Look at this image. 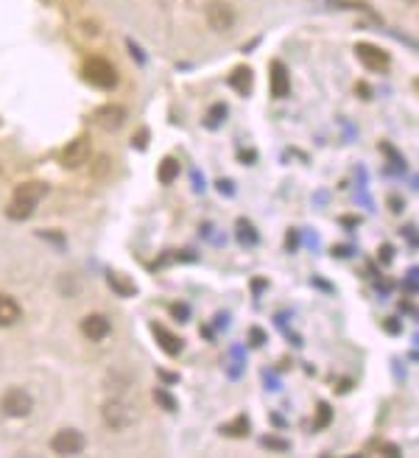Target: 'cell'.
I'll return each instance as SVG.
<instances>
[{"label": "cell", "mask_w": 419, "mask_h": 458, "mask_svg": "<svg viewBox=\"0 0 419 458\" xmlns=\"http://www.w3.org/2000/svg\"><path fill=\"white\" fill-rule=\"evenodd\" d=\"M48 193H50V187L45 182H23L14 187V193H11V201L6 204V216L11 218V221H26L34 210H37V204L45 199Z\"/></svg>", "instance_id": "6da1fadb"}, {"label": "cell", "mask_w": 419, "mask_h": 458, "mask_svg": "<svg viewBox=\"0 0 419 458\" xmlns=\"http://www.w3.org/2000/svg\"><path fill=\"white\" fill-rule=\"evenodd\" d=\"M82 76H84L87 84H93L98 90H115V84H118V70H115V65H112L109 59H104V56L87 59L84 67H82Z\"/></svg>", "instance_id": "7a4b0ae2"}, {"label": "cell", "mask_w": 419, "mask_h": 458, "mask_svg": "<svg viewBox=\"0 0 419 458\" xmlns=\"http://www.w3.org/2000/svg\"><path fill=\"white\" fill-rule=\"evenodd\" d=\"M0 411L11 419H23L34 411V397L26 391V389H6L3 397H0Z\"/></svg>", "instance_id": "3957f363"}, {"label": "cell", "mask_w": 419, "mask_h": 458, "mask_svg": "<svg viewBox=\"0 0 419 458\" xmlns=\"http://www.w3.org/2000/svg\"><path fill=\"white\" fill-rule=\"evenodd\" d=\"M84 445H87L84 433L82 430H73V428H62L50 439V450L59 453V456H79L84 450Z\"/></svg>", "instance_id": "277c9868"}, {"label": "cell", "mask_w": 419, "mask_h": 458, "mask_svg": "<svg viewBox=\"0 0 419 458\" xmlns=\"http://www.w3.org/2000/svg\"><path fill=\"white\" fill-rule=\"evenodd\" d=\"M93 154V145H90V138H76L73 143H67L59 154V162L62 168H82Z\"/></svg>", "instance_id": "5b68a950"}, {"label": "cell", "mask_w": 419, "mask_h": 458, "mask_svg": "<svg viewBox=\"0 0 419 458\" xmlns=\"http://www.w3.org/2000/svg\"><path fill=\"white\" fill-rule=\"evenodd\" d=\"M207 26L213 28V31H218V34H224V31H230L235 26V11L230 3H224V0H213L210 6H207Z\"/></svg>", "instance_id": "8992f818"}, {"label": "cell", "mask_w": 419, "mask_h": 458, "mask_svg": "<svg viewBox=\"0 0 419 458\" xmlns=\"http://www.w3.org/2000/svg\"><path fill=\"white\" fill-rule=\"evenodd\" d=\"M93 123L98 129H104V132H118L126 123V109L118 106V104H106V106L95 109Z\"/></svg>", "instance_id": "52a82bcc"}, {"label": "cell", "mask_w": 419, "mask_h": 458, "mask_svg": "<svg viewBox=\"0 0 419 458\" xmlns=\"http://www.w3.org/2000/svg\"><path fill=\"white\" fill-rule=\"evenodd\" d=\"M355 56L369 67V70H374V73H386L389 70V53L383 50V48L377 45H369V43H361V45H355Z\"/></svg>", "instance_id": "ba28073f"}, {"label": "cell", "mask_w": 419, "mask_h": 458, "mask_svg": "<svg viewBox=\"0 0 419 458\" xmlns=\"http://www.w3.org/2000/svg\"><path fill=\"white\" fill-rule=\"evenodd\" d=\"M151 333H154V338H157V344L162 347V352L165 355H179L182 350H185V341L177 335V333H171L168 327H162L160 321H151Z\"/></svg>", "instance_id": "9c48e42d"}, {"label": "cell", "mask_w": 419, "mask_h": 458, "mask_svg": "<svg viewBox=\"0 0 419 458\" xmlns=\"http://www.w3.org/2000/svg\"><path fill=\"white\" fill-rule=\"evenodd\" d=\"M104 422L109 428H126L129 422H135V413H132V408L123 400H109L104 406Z\"/></svg>", "instance_id": "30bf717a"}, {"label": "cell", "mask_w": 419, "mask_h": 458, "mask_svg": "<svg viewBox=\"0 0 419 458\" xmlns=\"http://www.w3.org/2000/svg\"><path fill=\"white\" fill-rule=\"evenodd\" d=\"M79 330H82L84 338H90V341H104V338L112 333V324H109L106 316H101V313H90V316L82 319Z\"/></svg>", "instance_id": "8fae6325"}, {"label": "cell", "mask_w": 419, "mask_h": 458, "mask_svg": "<svg viewBox=\"0 0 419 458\" xmlns=\"http://www.w3.org/2000/svg\"><path fill=\"white\" fill-rule=\"evenodd\" d=\"M291 92V76H288V67L282 62H272V95L274 98H285Z\"/></svg>", "instance_id": "7c38bea8"}, {"label": "cell", "mask_w": 419, "mask_h": 458, "mask_svg": "<svg viewBox=\"0 0 419 458\" xmlns=\"http://www.w3.org/2000/svg\"><path fill=\"white\" fill-rule=\"evenodd\" d=\"M252 82H255V76H252V67H246V65L235 67L233 73H230V84L235 87L238 95H249L252 92Z\"/></svg>", "instance_id": "4fadbf2b"}, {"label": "cell", "mask_w": 419, "mask_h": 458, "mask_svg": "<svg viewBox=\"0 0 419 458\" xmlns=\"http://www.w3.org/2000/svg\"><path fill=\"white\" fill-rule=\"evenodd\" d=\"M17 319H20V305L11 296L0 294V327H11Z\"/></svg>", "instance_id": "5bb4252c"}, {"label": "cell", "mask_w": 419, "mask_h": 458, "mask_svg": "<svg viewBox=\"0 0 419 458\" xmlns=\"http://www.w3.org/2000/svg\"><path fill=\"white\" fill-rule=\"evenodd\" d=\"M106 282H109V285H112V291H115V294H121V296H135V294H138L135 282H132L129 277H123V274L106 272Z\"/></svg>", "instance_id": "9a60e30c"}, {"label": "cell", "mask_w": 419, "mask_h": 458, "mask_svg": "<svg viewBox=\"0 0 419 458\" xmlns=\"http://www.w3.org/2000/svg\"><path fill=\"white\" fill-rule=\"evenodd\" d=\"M235 238H238L240 246H255V243H257V229L252 227L246 218H238V224H235Z\"/></svg>", "instance_id": "2e32d148"}, {"label": "cell", "mask_w": 419, "mask_h": 458, "mask_svg": "<svg viewBox=\"0 0 419 458\" xmlns=\"http://www.w3.org/2000/svg\"><path fill=\"white\" fill-rule=\"evenodd\" d=\"M179 171H182V165H179V160H174V157H165V160L160 162V182H162V184L177 182V177H179Z\"/></svg>", "instance_id": "e0dca14e"}, {"label": "cell", "mask_w": 419, "mask_h": 458, "mask_svg": "<svg viewBox=\"0 0 419 458\" xmlns=\"http://www.w3.org/2000/svg\"><path fill=\"white\" fill-rule=\"evenodd\" d=\"M227 112H230V109H227V104H216V106H213V109L207 112V118H204V126H207V129H218V126L224 123Z\"/></svg>", "instance_id": "ac0fdd59"}, {"label": "cell", "mask_w": 419, "mask_h": 458, "mask_svg": "<svg viewBox=\"0 0 419 458\" xmlns=\"http://www.w3.org/2000/svg\"><path fill=\"white\" fill-rule=\"evenodd\" d=\"M224 436H246L249 433V416H238L233 425H224L221 428Z\"/></svg>", "instance_id": "d6986e66"}, {"label": "cell", "mask_w": 419, "mask_h": 458, "mask_svg": "<svg viewBox=\"0 0 419 458\" xmlns=\"http://www.w3.org/2000/svg\"><path fill=\"white\" fill-rule=\"evenodd\" d=\"M37 238H43V240H48V243H53L56 249H65V246H67L65 232H56V229H37Z\"/></svg>", "instance_id": "ffe728a7"}, {"label": "cell", "mask_w": 419, "mask_h": 458, "mask_svg": "<svg viewBox=\"0 0 419 458\" xmlns=\"http://www.w3.org/2000/svg\"><path fill=\"white\" fill-rule=\"evenodd\" d=\"M330 422H333V408L327 403H319L316 406V430H325Z\"/></svg>", "instance_id": "44dd1931"}, {"label": "cell", "mask_w": 419, "mask_h": 458, "mask_svg": "<svg viewBox=\"0 0 419 458\" xmlns=\"http://www.w3.org/2000/svg\"><path fill=\"white\" fill-rule=\"evenodd\" d=\"M154 400H157V403H160V406H162V408H165V411H177V400H174V397H171V394H168V391H162V389H157V391H154Z\"/></svg>", "instance_id": "7402d4cb"}, {"label": "cell", "mask_w": 419, "mask_h": 458, "mask_svg": "<svg viewBox=\"0 0 419 458\" xmlns=\"http://www.w3.org/2000/svg\"><path fill=\"white\" fill-rule=\"evenodd\" d=\"M260 445H263L266 450H279V453H285V450H288V442H285V439H279V436H263V439H260Z\"/></svg>", "instance_id": "603a6c76"}, {"label": "cell", "mask_w": 419, "mask_h": 458, "mask_svg": "<svg viewBox=\"0 0 419 458\" xmlns=\"http://www.w3.org/2000/svg\"><path fill=\"white\" fill-rule=\"evenodd\" d=\"M171 316L185 324V321H190V308H187L185 302H174V305H171Z\"/></svg>", "instance_id": "cb8c5ba5"}, {"label": "cell", "mask_w": 419, "mask_h": 458, "mask_svg": "<svg viewBox=\"0 0 419 458\" xmlns=\"http://www.w3.org/2000/svg\"><path fill=\"white\" fill-rule=\"evenodd\" d=\"M249 344H252V347H263V344H266V335H263L260 327H252V330H249Z\"/></svg>", "instance_id": "d4e9b609"}, {"label": "cell", "mask_w": 419, "mask_h": 458, "mask_svg": "<svg viewBox=\"0 0 419 458\" xmlns=\"http://www.w3.org/2000/svg\"><path fill=\"white\" fill-rule=\"evenodd\" d=\"M296 246H299V235L291 229V232H288V243H285V249H288V252H294Z\"/></svg>", "instance_id": "484cf974"}, {"label": "cell", "mask_w": 419, "mask_h": 458, "mask_svg": "<svg viewBox=\"0 0 419 458\" xmlns=\"http://www.w3.org/2000/svg\"><path fill=\"white\" fill-rule=\"evenodd\" d=\"M132 145H135V148H145V145H148V132L143 129V132H140L138 138L132 140Z\"/></svg>", "instance_id": "4316f807"}, {"label": "cell", "mask_w": 419, "mask_h": 458, "mask_svg": "<svg viewBox=\"0 0 419 458\" xmlns=\"http://www.w3.org/2000/svg\"><path fill=\"white\" fill-rule=\"evenodd\" d=\"M391 257H394V249H391V246H383V249H380V260L389 266V263H391Z\"/></svg>", "instance_id": "83f0119b"}, {"label": "cell", "mask_w": 419, "mask_h": 458, "mask_svg": "<svg viewBox=\"0 0 419 458\" xmlns=\"http://www.w3.org/2000/svg\"><path fill=\"white\" fill-rule=\"evenodd\" d=\"M255 160H257V154H255V151H240V162H246V165H249V162H255Z\"/></svg>", "instance_id": "f1b7e54d"}, {"label": "cell", "mask_w": 419, "mask_h": 458, "mask_svg": "<svg viewBox=\"0 0 419 458\" xmlns=\"http://www.w3.org/2000/svg\"><path fill=\"white\" fill-rule=\"evenodd\" d=\"M160 377H162L165 383H177V380H179V374H174V372H162V369H160Z\"/></svg>", "instance_id": "f546056e"}, {"label": "cell", "mask_w": 419, "mask_h": 458, "mask_svg": "<svg viewBox=\"0 0 419 458\" xmlns=\"http://www.w3.org/2000/svg\"><path fill=\"white\" fill-rule=\"evenodd\" d=\"M218 190H221V193H230V196H233V193H235V184L233 182H224V179H221V182H218Z\"/></svg>", "instance_id": "4dcf8cb0"}, {"label": "cell", "mask_w": 419, "mask_h": 458, "mask_svg": "<svg viewBox=\"0 0 419 458\" xmlns=\"http://www.w3.org/2000/svg\"><path fill=\"white\" fill-rule=\"evenodd\" d=\"M386 327L391 330V335H397V333H400V321H397V319H389V321H386Z\"/></svg>", "instance_id": "1f68e13d"}, {"label": "cell", "mask_w": 419, "mask_h": 458, "mask_svg": "<svg viewBox=\"0 0 419 458\" xmlns=\"http://www.w3.org/2000/svg\"><path fill=\"white\" fill-rule=\"evenodd\" d=\"M252 285H255V294H260V291H263V288L269 285V279H263V277H260V279H255Z\"/></svg>", "instance_id": "d6a6232c"}, {"label": "cell", "mask_w": 419, "mask_h": 458, "mask_svg": "<svg viewBox=\"0 0 419 458\" xmlns=\"http://www.w3.org/2000/svg\"><path fill=\"white\" fill-rule=\"evenodd\" d=\"M391 210H394V213H400V210H403V201H400V196H391Z\"/></svg>", "instance_id": "836d02e7"}, {"label": "cell", "mask_w": 419, "mask_h": 458, "mask_svg": "<svg viewBox=\"0 0 419 458\" xmlns=\"http://www.w3.org/2000/svg\"><path fill=\"white\" fill-rule=\"evenodd\" d=\"M129 50L135 53V59H138V62H145V56H143V50H138V48H135V43H129Z\"/></svg>", "instance_id": "e575fe53"}, {"label": "cell", "mask_w": 419, "mask_h": 458, "mask_svg": "<svg viewBox=\"0 0 419 458\" xmlns=\"http://www.w3.org/2000/svg\"><path fill=\"white\" fill-rule=\"evenodd\" d=\"M358 95H364V98H369L372 92H369V84H358Z\"/></svg>", "instance_id": "d590c367"}, {"label": "cell", "mask_w": 419, "mask_h": 458, "mask_svg": "<svg viewBox=\"0 0 419 458\" xmlns=\"http://www.w3.org/2000/svg\"><path fill=\"white\" fill-rule=\"evenodd\" d=\"M333 255H335V257H341V255L347 257V255H352V249H333Z\"/></svg>", "instance_id": "8d00e7d4"}, {"label": "cell", "mask_w": 419, "mask_h": 458, "mask_svg": "<svg viewBox=\"0 0 419 458\" xmlns=\"http://www.w3.org/2000/svg\"><path fill=\"white\" fill-rule=\"evenodd\" d=\"M341 221H344L347 227H355V224H358V218H352V216H347V218H341Z\"/></svg>", "instance_id": "74e56055"}]
</instances>
